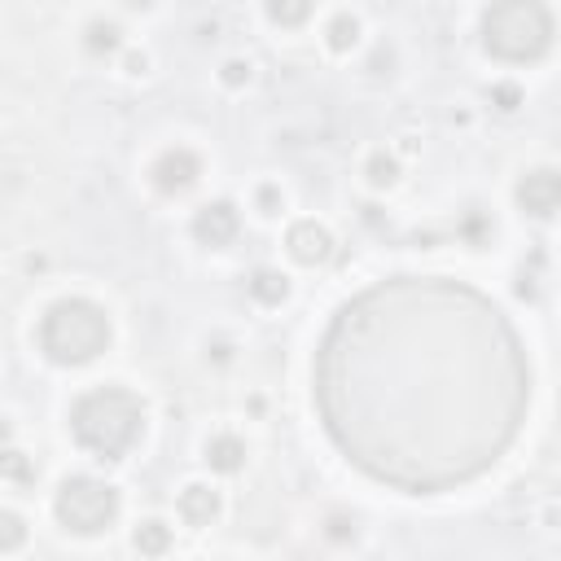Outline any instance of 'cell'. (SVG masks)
<instances>
[{
  "instance_id": "9",
  "label": "cell",
  "mask_w": 561,
  "mask_h": 561,
  "mask_svg": "<svg viewBox=\"0 0 561 561\" xmlns=\"http://www.w3.org/2000/svg\"><path fill=\"white\" fill-rule=\"evenodd\" d=\"M285 245H289V254H294L298 263H307V267H316V263H324V259L333 254V237H329V228H320L316 219H298V224L285 232Z\"/></svg>"
},
{
  "instance_id": "19",
  "label": "cell",
  "mask_w": 561,
  "mask_h": 561,
  "mask_svg": "<svg viewBox=\"0 0 561 561\" xmlns=\"http://www.w3.org/2000/svg\"><path fill=\"white\" fill-rule=\"evenodd\" d=\"M0 473L13 478V482H26L31 478V465L22 460V451H0Z\"/></svg>"
},
{
  "instance_id": "6",
  "label": "cell",
  "mask_w": 561,
  "mask_h": 561,
  "mask_svg": "<svg viewBox=\"0 0 561 561\" xmlns=\"http://www.w3.org/2000/svg\"><path fill=\"white\" fill-rule=\"evenodd\" d=\"M197 175H202V162H197V153H188V149H162V153L153 158V167H149L153 188L167 193V197L193 188Z\"/></svg>"
},
{
  "instance_id": "16",
  "label": "cell",
  "mask_w": 561,
  "mask_h": 561,
  "mask_svg": "<svg viewBox=\"0 0 561 561\" xmlns=\"http://www.w3.org/2000/svg\"><path fill=\"white\" fill-rule=\"evenodd\" d=\"M88 48L92 53H114L118 48V26L114 22H92L88 26Z\"/></svg>"
},
{
  "instance_id": "7",
  "label": "cell",
  "mask_w": 561,
  "mask_h": 561,
  "mask_svg": "<svg viewBox=\"0 0 561 561\" xmlns=\"http://www.w3.org/2000/svg\"><path fill=\"white\" fill-rule=\"evenodd\" d=\"M557 202H561V180H557L552 167H539V171L522 175V184H517V206H522L526 215L548 219V215L557 210Z\"/></svg>"
},
{
  "instance_id": "1",
  "label": "cell",
  "mask_w": 561,
  "mask_h": 561,
  "mask_svg": "<svg viewBox=\"0 0 561 561\" xmlns=\"http://www.w3.org/2000/svg\"><path fill=\"white\" fill-rule=\"evenodd\" d=\"M316 408L373 482L438 495L482 478L530 408V364L508 316L447 276H390L329 320Z\"/></svg>"
},
{
  "instance_id": "11",
  "label": "cell",
  "mask_w": 561,
  "mask_h": 561,
  "mask_svg": "<svg viewBox=\"0 0 561 561\" xmlns=\"http://www.w3.org/2000/svg\"><path fill=\"white\" fill-rule=\"evenodd\" d=\"M206 460H210V469H219V473H237L241 460H245V443H241L237 434H219V438H210Z\"/></svg>"
},
{
  "instance_id": "15",
  "label": "cell",
  "mask_w": 561,
  "mask_h": 561,
  "mask_svg": "<svg viewBox=\"0 0 561 561\" xmlns=\"http://www.w3.org/2000/svg\"><path fill=\"white\" fill-rule=\"evenodd\" d=\"M324 35H329V48H333V53H346V48L359 39V22H355L351 13H337V18L329 22Z\"/></svg>"
},
{
  "instance_id": "2",
  "label": "cell",
  "mask_w": 561,
  "mask_h": 561,
  "mask_svg": "<svg viewBox=\"0 0 561 561\" xmlns=\"http://www.w3.org/2000/svg\"><path fill=\"white\" fill-rule=\"evenodd\" d=\"M140 425H145V408L123 386H96L79 394L70 408V430L79 447H88L96 460H123L140 438Z\"/></svg>"
},
{
  "instance_id": "12",
  "label": "cell",
  "mask_w": 561,
  "mask_h": 561,
  "mask_svg": "<svg viewBox=\"0 0 561 561\" xmlns=\"http://www.w3.org/2000/svg\"><path fill=\"white\" fill-rule=\"evenodd\" d=\"M250 294H254L259 302L276 307V302L289 294V285H285V276H280V272H267V267H259V272L250 276Z\"/></svg>"
},
{
  "instance_id": "21",
  "label": "cell",
  "mask_w": 561,
  "mask_h": 561,
  "mask_svg": "<svg viewBox=\"0 0 561 561\" xmlns=\"http://www.w3.org/2000/svg\"><path fill=\"white\" fill-rule=\"evenodd\" d=\"M491 96L500 101V110H513V105H517V88H495Z\"/></svg>"
},
{
  "instance_id": "4",
  "label": "cell",
  "mask_w": 561,
  "mask_h": 561,
  "mask_svg": "<svg viewBox=\"0 0 561 561\" xmlns=\"http://www.w3.org/2000/svg\"><path fill=\"white\" fill-rule=\"evenodd\" d=\"M482 44L500 61H539L552 44V13L543 0H491L482 13Z\"/></svg>"
},
{
  "instance_id": "14",
  "label": "cell",
  "mask_w": 561,
  "mask_h": 561,
  "mask_svg": "<svg viewBox=\"0 0 561 561\" xmlns=\"http://www.w3.org/2000/svg\"><path fill=\"white\" fill-rule=\"evenodd\" d=\"M136 548H140L145 557H162V552L171 548V530H167L162 522H145V526L136 530Z\"/></svg>"
},
{
  "instance_id": "17",
  "label": "cell",
  "mask_w": 561,
  "mask_h": 561,
  "mask_svg": "<svg viewBox=\"0 0 561 561\" xmlns=\"http://www.w3.org/2000/svg\"><path fill=\"white\" fill-rule=\"evenodd\" d=\"M22 539H26L22 517H18V513H0V548L13 552V548H22Z\"/></svg>"
},
{
  "instance_id": "18",
  "label": "cell",
  "mask_w": 561,
  "mask_h": 561,
  "mask_svg": "<svg viewBox=\"0 0 561 561\" xmlns=\"http://www.w3.org/2000/svg\"><path fill=\"white\" fill-rule=\"evenodd\" d=\"M368 180H373L377 188L394 184V158H386V153H373V158H368Z\"/></svg>"
},
{
  "instance_id": "13",
  "label": "cell",
  "mask_w": 561,
  "mask_h": 561,
  "mask_svg": "<svg viewBox=\"0 0 561 561\" xmlns=\"http://www.w3.org/2000/svg\"><path fill=\"white\" fill-rule=\"evenodd\" d=\"M267 18L276 26H302L311 18V0H267Z\"/></svg>"
},
{
  "instance_id": "8",
  "label": "cell",
  "mask_w": 561,
  "mask_h": 561,
  "mask_svg": "<svg viewBox=\"0 0 561 561\" xmlns=\"http://www.w3.org/2000/svg\"><path fill=\"white\" fill-rule=\"evenodd\" d=\"M237 228H241V219H237V206H232V202H206V206L193 215V237H197L202 245H210V250L228 245V241L237 237Z\"/></svg>"
},
{
  "instance_id": "20",
  "label": "cell",
  "mask_w": 561,
  "mask_h": 561,
  "mask_svg": "<svg viewBox=\"0 0 561 561\" xmlns=\"http://www.w3.org/2000/svg\"><path fill=\"white\" fill-rule=\"evenodd\" d=\"M245 79H250V66H245V61H228V66H224V83L237 88V83H245Z\"/></svg>"
},
{
  "instance_id": "3",
  "label": "cell",
  "mask_w": 561,
  "mask_h": 561,
  "mask_svg": "<svg viewBox=\"0 0 561 561\" xmlns=\"http://www.w3.org/2000/svg\"><path fill=\"white\" fill-rule=\"evenodd\" d=\"M110 346V316L88 298H61L39 320V351L53 364H88Z\"/></svg>"
},
{
  "instance_id": "10",
  "label": "cell",
  "mask_w": 561,
  "mask_h": 561,
  "mask_svg": "<svg viewBox=\"0 0 561 561\" xmlns=\"http://www.w3.org/2000/svg\"><path fill=\"white\" fill-rule=\"evenodd\" d=\"M175 508H180L184 526H210L215 513H219V491H210V486H184Z\"/></svg>"
},
{
  "instance_id": "5",
  "label": "cell",
  "mask_w": 561,
  "mask_h": 561,
  "mask_svg": "<svg viewBox=\"0 0 561 561\" xmlns=\"http://www.w3.org/2000/svg\"><path fill=\"white\" fill-rule=\"evenodd\" d=\"M57 522L75 535H96L118 517V491L96 478H70L57 491Z\"/></svg>"
}]
</instances>
